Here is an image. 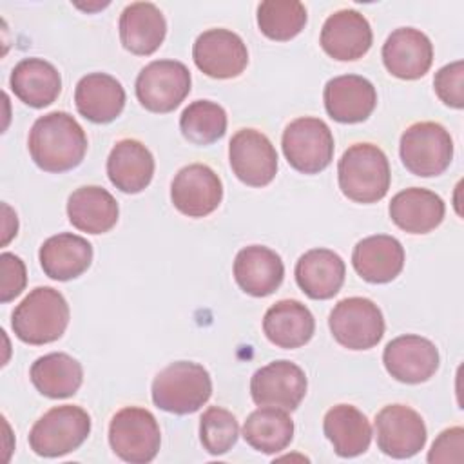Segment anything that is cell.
<instances>
[{
	"label": "cell",
	"instance_id": "7c38bea8",
	"mask_svg": "<svg viewBox=\"0 0 464 464\" xmlns=\"http://www.w3.org/2000/svg\"><path fill=\"white\" fill-rule=\"evenodd\" d=\"M192 58L196 67L218 80L239 76L248 63V51L239 34L216 27L203 31L194 45Z\"/></svg>",
	"mask_w": 464,
	"mask_h": 464
},
{
	"label": "cell",
	"instance_id": "4fadbf2b",
	"mask_svg": "<svg viewBox=\"0 0 464 464\" xmlns=\"http://www.w3.org/2000/svg\"><path fill=\"white\" fill-rule=\"evenodd\" d=\"M306 375L292 361H272L250 379V395L257 406L294 411L306 395Z\"/></svg>",
	"mask_w": 464,
	"mask_h": 464
},
{
	"label": "cell",
	"instance_id": "7a4b0ae2",
	"mask_svg": "<svg viewBox=\"0 0 464 464\" xmlns=\"http://www.w3.org/2000/svg\"><path fill=\"white\" fill-rule=\"evenodd\" d=\"M341 192L355 203H375L388 194L392 174L386 154L373 143H353L337 165Z\"/></svg>",
	"mask_w": 464,
	"mask_h": 464
},
{
	"label": "cell",
	"instance_id": "1f68e13d",
	"mask_svg": "<svg viewBox=\"0 0 464 464\" xmlns=\"http://www.w3.org/2000/svg\"><path fill=\"white\" fill-rule=\"evenodd\" d=\"M29 377L42 395L49 399H65L80 390L83 368L69 353L53 352L33 362Z\"/></svg>",
	"mask_w": 464,
	"mask_h": 464
},
{
	"label": "cell",
	"instance_id": "7402d4cb",
	"mask_svg": "<svg viewBox=\"0 0 464 464\" xmlns=\"http://www.w3.org/2000/svg\"><path fill=\"white\" fill-rule=\"evenodd\" d=\"M121 45L138 56H149L163 44L167 22L160 7L150 2L129 4L120 14Z\"/></svg>",
	"mask_w": 464,
	"mask_h": 464
},
{
	"label": "cell",
	"instance_id": "74e56055",
	"mask_svg": "<svg viewBox=\"0 0 464 464\" xmlns=\"http://www.w3.org/2000/svg\"><path fill=\"white\" fill-rule=\"evenodd\" d=\"M0 270H2V283H0V301L9 303L16 295L22 294L27 283L25 265L24 261L9 252L0 256Z\"/></svg>",
	"mask_w": 464,
	"mask_h": 464
},
{
	"label": "cell",
	"instance_id": "4dcf8cb0",
	"mask_svg": "<svg viewBox=\"0 0 464 464\" xmlns=\"http://www.w3.org/2000/svg\"><path fill=\"white\" fill-rule=\"evenodd\" d=\"M323 430L334 451L344 459L364 453L372 442L370 420L352 404L330 408L323 419Z\"/></svg>",
	"mask_w": 464,
	"mask_h": 464
},
{
	"label": "cell",
	"instance_id": "d4e9b609",
	"mask_svg": "<svg viewBox=\"0 0 464 464\" xmlns=\"http://www.w3.org/2000/svg\"><path fill=\"white\" fill-rule=\"evenodd\" d=\"M344 261L328 248H312L295 263V281L310 299L334 297L344 283Z\"/></svg>",
	"mask_w": 464,
	"mask_h": 464
},
{
	"label": "cell",
	"instance_id": "d590c367",
	"mask_svg": "<svg viewBox=\"0 0 464 464\" xmlns=\"http://www.w3.org/2000/svg\"><path fill=\"white\" fill-rule=\"evenodd\" d=\"M239 424L236 417L219 406H210L199 419V439L210 455H223L237 442Z\"/></svg>",
	"mask_w": 464,
	"mask_h": 464
},
{
	"label": "cell",
	"instance_id": "e575fe53",
	"mask_svg": "<svg viewBox=\"0 0 464 464\" xmlns=\"http://www.w3.org/2000/svg\"><path fill=\"white\" fill-rule=\"evenodd\" d=\"M181 134L194 145H210L227 132L225 109L210 100L188 103L179 116Z\"/></svg>",
	"mask_w": 464,
	"mask_h": 464
},
{
	"label": "cell",
	"instance_id": "5b68a950",
	"mask_svg": "<svg viewBox=\"0 0 464 464\" xmlns=\"http://www.w3.org/2000/svg\"><path fill=\"white\" fill-rule=\"evenodd\" d=\"M91 433L89 413L72 404L45 411L29 431V446L40 457H62L80 448Z\"/></svg>",
	"mask_w": 464,
	"mask_h": 464
},
{
	"label": "cell",
	"instance_id": "d6986e66",
	"mask_svg": "<svg viewBox=\"0 0 464 464\" xmlns=\"http://www.w3.org/2000/svg\"><path fill=\"white\" fill-rule=\"evenodd\" d=\"M382 62L390 74L401 80H417L431 67L433 45L422 31L399 27L382 45Z\"/></svg>",
	"mask_w": 464,
	"mask_h": 464
},
{
	"label": "cell",
	"instance_id": "8fae6325",
	"mask_svg": "<svg viewBox=\"0 0 464 464\" xmlns=\"http://www.w3.org/2000/svg\"><path fill=\"white\" fill-rule=\"evenodd\" d=\"M375 437L384 455L410 459L424 448L428 433L422 417L413 408L388 404L375 415Z\"/></svg>",
	"mask_w": 464,
	"mask_h": 464
},
{
	"label": "cell",
	"instance_id": "52a82bcc",
	"mask_svg": "<svg viewBox=\"0 0 464 464\" xmlns=\"http://www.w3.org/2000/svg\"><path fill=\"white\" fill-rule=\"evenodd\" d=\"M109 444L125 462H150L161 444V433L156 417L140 406H127L114 413L109 424Z\"/></svg>",
	"mask_w": 464,
	"mask_h": 464
},
{
	"label": "cell",
	"instance_id": "f35d334b",
	"mask_svg": "<svg viewBox=\"0 0 464 464\" xmlns=\"http://www.w3.org/2000/svg\"><path fill=\"white\" fill-rule=\"evenodd\" d=\"M464 460V430L460 426L444 430L428 453V462H457Z\"/></svg>",
	"mask_w": 464,
	"mask_h": 464
},
{
	"label": "cell",
	"instance_id": "cb8c5ba5",
	"mask_svg": "<svg viewBox=\"0 0 464 464\" xmlns=\"http://www.w3.org/2000/svg\"><path fill=\"white\" fill-rule=\"evenodd\" d=\"M76 111L92 123H109L116 120L125 107V89L107 72H91L83 76L74 89Z\"/></svg>",
	"mask_w": 464,
	"mask_h": 464
},
{
	"label": "cell",
	"instance_id": "836d02e7",
	"mask_svg": "<svg viewBox=\"0 0 464 464\" xmlns=\"http://www.w3.org/2000/svg\"><path fill=\"white\" fill-rule=\"evenodd\" d=\"M306 7L297 0H266L257 5L259 31L276 42L295 38L306 25Z\"/></svg>",
	"mask_w": 464,
	"mask_h": 464
},
{
	"label": "cell",
	"instance_id": "8d00e7d4",
	"mask_svg": "<svg viewBox=\"0 0 464 464\" xmlns=\"http://www.w3.org/2000/svg\"><path fill=\"white\" fill-rule=\"evenodd\" d=\"M433 87L442 103L453 109L464 107V62L457 60L435 72Z\"/></svg>",
	"mask_w": 464,
	"mask_h": 464
},
{
	"label": "cell",
	"instance_id": "9a60e30c",
	"mask_svg": "<svg viewBox=\"0 0 464 464\" xmlns=\"http://www.w3.org/2000/svg\"><path fill=\"white\" fill-rule=\"evenodd\" d=\"M382 362L386 372L399 382L419 384L426 382L439 370L437 346L420 335L406 334L392 339L384 352Z\"/></svg>",
	"mask_w": 464,
	"mask_h": 464
},
{
	"label": "cell",
	"instance_id": "603a6c76",
	"mask_svg": "<svg viewBox=\"0 0 464 464\" xmlns=\"http://www.w3.org/2000/svg\"><path fill=\"white\" fill-rule=\"evenodd\" d=\"M388 212L401 230L408 234H428L442 223L446 205L439 194L411 187L392 198Z\"/></svg>",
	"mask_w": 464,
	"mask_h": 464
},
{
	"label": "cell",
	"instance_id": "4316f807",
	"mask_svg": "<svg viewBox=\"0 0 464 464\" xmlns=\"http://www.w3.org/2000/svg\"><path fill=\"white\" fill-rule=\"evenodd\" d=\"M263 332L266 339L279 348H299L312 339L315 319L301 301L281 299L266 310Z\"/></svg>",
	"mask_w": 464,
	"mask_h": 464
},
{
	"label": "cell",
	"instance_id": "f1b7e54d",
	"mask_svg": "<svg viewBox=\"0 0 464 464\" xmlns=\"http://www.w3.org/2000/svg\"><path fill=\"white\" fill-rule=\"evenodd\" d=\"M14 96L29 107L42 109L51 105L60 91L62 78L58 69L44 58L20 60L9 78Z\"/></svg>",
	"mask_w": 464,
	"mask_h": 464
},
{
	"label": "cell",
	"instance_id": "6da1fadb",
	"mask_svg": "<svg viewBox=\"0 0 464 464\" xmlns=\"http://www.w3.org/2000/svg\"><path fill=\"white\" fill-rule=\"evenodd\" d=\"M27 147L42 170L58 174L82 163L87 152V136L69 112L53 111L33 123Z\"/></svg>",
	"mask_w": 464,
	"mask_h": 464
},
{
	"label": "cell",
	"instance_id": "e0dca14e",
	"mask_svg": "<svg viewBox=\"0 0 464 464\" xmlns=\"http://www.w3.org/2000/svg\"><path fill=\"white\" fill-rule=\"evenodd\" d=\"M372 27L364 14L355 9H341L330 14L321 29L323 51L339 62L362 58L372 47Z\"/></svg>",
	"mask_w": 464,
	"mask_h": 464
},
{
	"label": "cell",
	"instance_id": "ffe728a7",
	"mask_svg": "<svg viewBox=\"0 0 464 464\" xmlns=\"http://www.w3.org/2000/svg\"><path fill=\"white\" fill-rule=\"evenodd\" d=\"M285 277V265L272 248L250 245L237 252L234 259V279L239 288L254 297L274 294Z\"/></svg>",
	"mask_w": 464,
	"mask_h": 464
},
{
	"label": "cell",
	"instance_id": "83f0119b",
	"mask_svg": "<svg viewBox=\"0 0 464 464\" xmlns=\"http://www.w3.org/2000/svg\"><path fill=\"white\" fill-rule=\"evenodd\" d=\"M38 257L47 277L69 281L91 266L92 245L82 236L62 232L42 243Z\"/></svg>",
	"mask_w": 464,
	"mask_h": 464
},
{
	"label": "cell",
	"instance_id": "5bb4252c",
	"mask_svg": "<svg viewBox=\"0 0 464 464\" xmlns=\"http://www.w3.org/2000/svg\"><path fill=\"white\" fill-rule=\"evenodd\" d=\"M232 172L248 187L268 185L277 172V152L272 141L256 129H239L228 143Z\"/></svg>",
	"mask_w": 464,
	"mask_h": 464
},
{
	"label": "cell",
	"instance_id": "8992f818",
	"mask_svg": "<svg viewBox=\"0 0 464 464\" xmlns=\"http://www.w3.org/2000/svg\"><path fill=\"white\" fill-rule=\"evenodd\" d=\"M399 154L411 174L420 178L439 176L451 163L453 140L440 123L417 121L402 132Z\"/></svg>",
	"mask_w": 464,
	"mask_h": 464
},
{
	"label": "cell",
	"instance_id": "ac0fdd59",
	"mask_svg": "<svg viewBox=\"0 0 464 464\" xmlns=\"http://www.w3.org/2000/svg\"><path fill=\"white\" fill-rule=\"evenodd\" d=\"M323 100L332 120L339 123H359L373 112L377 91L370 80L359 74H343L326 82Z\"/></svg>",
	"mask_w": 464,
	"mask_h": 464
},
{
	"label": "cell",
	"instance_id": "277c9868",
	"mask_svg": "<svg viewBox=\"0 0 464 464\" xmlns=\"http://www.w3.org/2000/svg\"><path fill=\"white\" fill-rule=\"evenodd\" d=\"M212 395L208 372L192 361H176L152 381V402L169 413L198 411Z\"/></svg>",
	"mask_w": 464,
	"mask_h": 464
},
{
	"label": "cell",
	"instance_id": "9c48e42d",
	"mask_svg": "<svg viewBox=\"0 0 464 464\" xmlns=\"http://www.w3.org/2000/svg\"><path fill=\"white\" fill-rule=\"evenodd\" d=\"M281 145L286 161L303 174L324 170L334 158V136L330 127L312 116L290 121L283 132Z\"/></svg>",
	"mask_w": 464,
	"mask_h": 464
},
{
	"label": "cell",
	"instance_id": "ba28073f",
	"mask_svg": "<svg viewBox=\"0 0 464 464\" xmlns=\"http://www.w3.org/2000/svg\"><path fill=\"white\" fill-rule=\"evenodd\" d=\"M328 326L334 339L348 350H370L384 335L382 312L366 297L341 299L330 312Z\"/></svg>",
	"mask_w": 464,
	"mask_h": 464
},
{
	"label": "cell",
	"instance_id": "30bf717a",
	"mask_svg": "<svg viewBox=\"0 0 464 464\" xmlns=\"http://www.w3.org/2000/svg\"><path fill=\"white\" fill-rule=\"evenodd\" d=\"M190 92V71L178 60H154L136 78L138 102L150 112L174 111Z\"/></svg>",
	"mask_w": 464,
	"mask_h": 464
},
{
	"label": "cell",
	"instance_id": "d6a6232c",
	"mask_svg": "<svg viewBox=\"0 0 464 464\" xmlns=\"http://www.w3.org/2000/svg\"><path fill=\"white\" fill-rule=\"evenodd\" d=\"M294 437V420L286 410L259 406L243 424V439L261 453L283 451Z\"/></svg>",
	"mask_w": 464,
	"mask_h": 464
},
{
	"label": "cell",
	"instance_id": "484cf974",
	"mask_svg": "<svg viewBox=\"0 0 464 464\" xmlns=\"http://www.w3.org/2000/svg\"><path fill=\"white\" fill-rule=\"evenodd\" d=\"M107 176L111 183L125 194H138L154 176V158L138 140H120L107 158Z\"/></svg>",
	"mask_w": 464,
	"mask_h": 464
},
{
	"label": "cell",
	"instance_id": "44dd1931",
	"mask_svg": "<svg viewBox=\"0 0 464 464\" xmlns=\"http://www.w3.org/2000/svg\"><path fill=\"white\" fill-rule=\"evenodd\" d=\"M352 265L368 283H390L402 272L404 248L393 236H368L353 246Z\"/></svg>",
	"mask_w": 464,
	"mask_h": 464
},
{
	"label": "cell",
	"instance_id": "3957f363",
	"mask_svg": "<svg viewBox=\"0 0 464 464\" xmlns=\"http://www.w3.org/2000/svg\"><path fill=\"white\" fill-rule=\"evenodd\" d=\"M69 315V304L58 290L38 286L14 308L11 326L20 341L40 346L58 341L63 335Z\"/></svg>",
	"mask_w": 464,
	"mask_h": 464
},
{
	"label": "cell",
	"instance_id": "2e32d148",
	"mask_svg": "<svg viewBox=\"0 0 464 464\" xmlns=\"http://www.w3.org/2000/svg\"><path fill=\"white\" fill-rule=\"evenodd\" d=\"M172 205L188 218L212 214L223 199L219 176L203 163H192L178 170L170 185Z\"/></svg>",
	"mask_w": 464,
	"mask_h": 464
},
{
	"label": "cell",
	"instance_id": "f546056e",
	"mask_svg": "<svg viewBox=\"0 0 464 464\" xmlns=\"http://www.w3.org/2000/svg\"><path fill=\"white\" fill-rule=\"evenodd\" d=\"M67 216L74 228L87 234L109 232L120 216L114 196L98 185L76 188L67 199Z\"/></svg>",
	"mask_w": 464,
	"mask_h": 464
}]
</instances>
